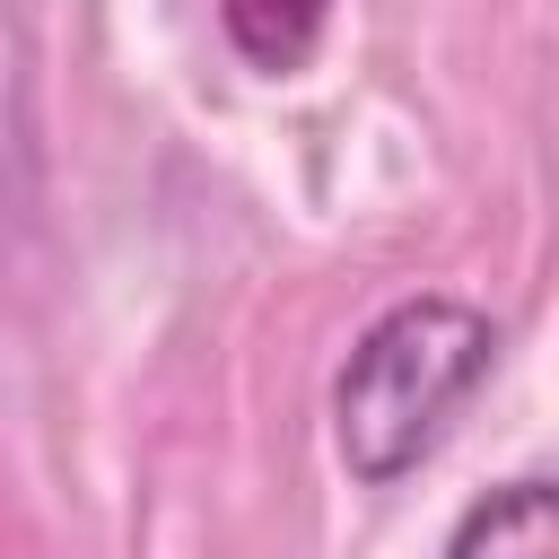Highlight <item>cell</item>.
<instances>
[{
  "mask_svg": "<svg viewBox=\"0 0 559 559\" xmlns=\"http://www.w3.org/2000/svg\"><path fill=\"white\" fill-rule=\"evenodd\" d=\"M489 358H498V323L463 297H402L393 314H376L332 376L341 463L358 480H402L437 445L454 402L489 376Z\"/></svg>",
  "mask_w": 559,
  "mask_h": 559,
  "instance_id": "obj_1",
  "label": "cell"
},
{
  "mask_svg": "<svg viewBox=\"0 0 559 559\" xmlns=\"http://www.w3.org/2000/svg\"><path fill=\"white\" fill-rule=\"evenodd\" d=\"M445 559H559V489H550L542 472L489 489V498L454 524V550H445Z\"/></svg>",
  "mask_w": 559,
  "mask_h": 559,
  "instance_id": "obj_2",
  "label": "cell"
},
{
  "mask_svg": "<svg viewBox=\"0 0 559 559\" xmlns=\"http://www.w3.org/2000/svg\"><path fill=\"white\" fill-rule=\"evenodd\" d=\"M332 0H227V44L253 61V70H297L323 35Z\"/></svg>",
  "mask_w": 559,
  "mask_h": 559,
  "instance_id": "obj_3",
  "label": "cell"
}]
</instances>
